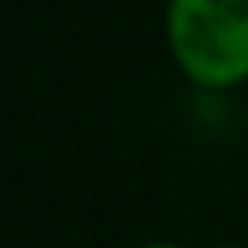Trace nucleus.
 <instances>
[{
    "mask_svg": "<svg viewBox=\"0 0 248 248\" xmlns=\"http://www.w3.org/2000/svg\"><path fill=\"white\" fill-rule=\"evenodd\" d=\"M164 40L179 73L204 92L248 80V0H168Z\"/></svg>",
    "mask_w": 248,
    "mask_h": 248,
    "instance_id": "obj_1",
    "label": "nucleus"
},
{
    "mask_svg": "<svg viewBox=\"0 0 248 248\" xmlns=\"http://www.w3.org/2000/svg\"><path fill=\"white\" fill-rule=\"evenodd\" d=\"M139 248H186V245H175V241H150V245H139Z\"/></svg>",
    "mask_w": 248,
    "mask_h": 248,
    "instance_id": "obj_2",
    "label": "nucleus"
},
{
    "mask_svg": "<svg viewBox=\"0 0 248 248\" xmlns=\"http://www.w3.org/2000/svg\"><path fill=\"white\" fill-rule=\"evenodd\" d=\"M219 248H245V245H219Z\"/></svg>",
    "mask_w": 248,
    "mask_h": 248,
    "instance_id": "obj_3",
    "label": "nucleus"
}]
</instances>
